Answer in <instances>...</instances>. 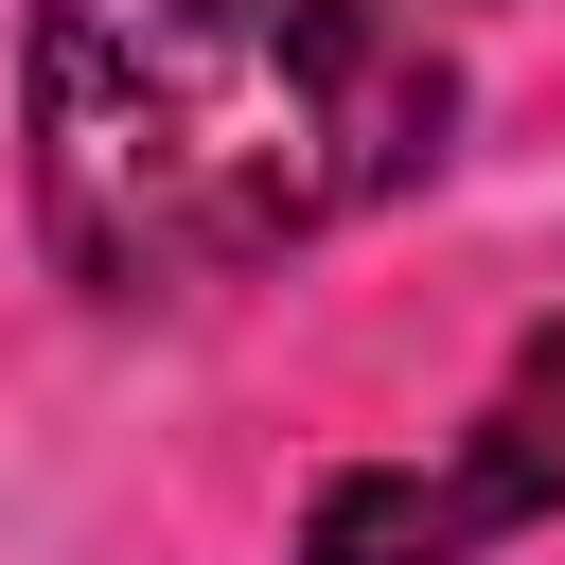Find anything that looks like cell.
<instances>
[{
    "label": "cell",
    "mask_w": 565,
    "mask_h": 565,
    "mask_svg": "<svg viewBox=\"0 0 565 565\" xmlns=\"http://www.w3.org/2000/svg\"><path fill=\"white\" fill-rule=\"evenodd\" d=\"M18 124L53 265L141 318L406 194L459 124V71L388 0H35Z\"/></svg>",
    "instance_id": "obj_1"
},
{
    "label": "cell",
    "mask_w": 565,
    "mask_h": 565,
    "mask_svg": "<svg viewBox=\"0 0 565 565\" xmlns=\"http://www.w3.org/2000/svg\"><path fill=\"white\" fill-rule=\"evenodd\" d=\"M547 512H565V318L512 335V388L441 459H335L300 512V565H494Z\"/></svg>",
    "instance_id": "obj_2"
}]
</instances>
